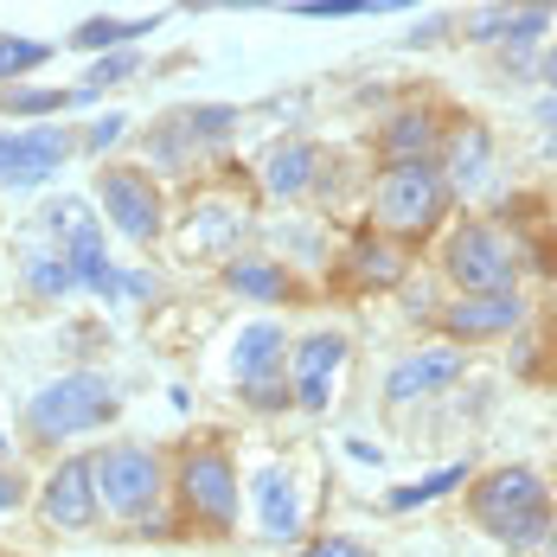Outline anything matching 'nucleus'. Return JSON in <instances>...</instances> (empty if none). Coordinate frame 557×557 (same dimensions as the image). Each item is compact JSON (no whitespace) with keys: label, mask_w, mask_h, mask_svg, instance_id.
<instances>
[{"label":"nucleus","mask_w":557,"mask_h":557,"mask_svg":"<svg viewBox=\"0 0 557 557\" xmlns=\"http://www.w3.org/2000/svg\"><path fill=\"white\" fill-rule=\"evenodd\" d=\"M455 199V186L443 180L436 161H391L379 173V193H372V231L391 244H410L423 231H436Z\"/></svg>","instance_id":"f257e3e1"},{"label":"nucleus","mask_w":557,"mask_h":557,"mask_svg":"<svg viewBox=\"0 0 557 557\" xmlns=\"http://www.w3.org/2000/svg\"><path fill=\"white\" fill-rule=\"evenodd\" d=\"M110 417H115V385L103 372H64L46 391H33V404H26L33 443H77V436L103 430Z\"/></svg>","instance_id":"f03ea898"},{"label":"nucleus","mask_w":557,"mask_h":557,"mask_svg":"<svg viewBox=\"0 0 557 557\" xmlns=\"http://www.w3.org/2000/svg\"><path fill=\"white\" fill-rule=\"evenodd\" d=\"M97 487H103V512L141 525L148 512H161V494H168V461L148 443H110L97 455Z\"/></svg>","instance_id":"7ed1b4c3"},{"label":"nucleus","mask_w":557,"mask_h":557,"mask_svg":"<svg viewBox=\"0 0 557 557\" xmlns=\"http://www.w3.org/2000/svg\"><path fill=\"white\" fill-rule=\"evenodd\" d=\"M443 276L455 282L461 295H512V282H519V250L506 244V231L474 219L448 237Z\"/></svg>","instance_id":"20e7f679"},{"label":"nucleus","mask_w":557,"mask_h":557,"mask_svg":"<svg viewBox=\"0 0 557 557\" xmlns=\"http://www.w3.org/2000/svg\"><path fill=\"white\" fill-rule=\"evenodd\" d=\"M173 487H180V506H186L193 525H206V532L237 525V468H231L224 448H186Z\"/></svg>","instance_id":"39448f33"},{"label":"nucleus","mask_w":557,"mask_h":557,"mask_svg":"<svg viewBox=\"0 0 557 557\" xmlns=\"http://www.w3.org/2000/svg\"><path fill=\"white\" fill-rule=\"evenodd\" d=\"M77 135L64 122H33V128H0V186H46L71 161Z\"/></svg>","instance_id":"423d86ee"},{"label":"nucleus","mask_w":557,"mask_h":557,"mask_svg":"<svg viewBox=\"0 0 557 557\" xmlns=\"http://www.w3.org/2000/svg\"><path fill=\"white\" fill-rule=\"evenodd\" d=\"M97 199H103V219H110L122 237H135V244L161 237L168 206H161V186L148 180V168H103L97 173Z\"/></svg>","instance_id":"0eeeda50"},{"label":"nucleus","mask_w":557,"mask_h":557,"mask_svg":"<svg viewBox=\"0 0 557 557\" xmlns=\"http://www.w3.org/2000/svg\"><path fill=\"white\" fill-rule=\"evenodd\" d=\"M39 512H46V525H58V532H90L97 512H103L97 455H64L52 474H46V487H39Z\"/></svg>","instance_id":"6e6552de"},{"label":"nucleus","mask_w":557,"mask_h":557,"mask_svg":"<svg viewBox=\"0 0 557 557\" xmlns=\"http://www.w3.org/2000/svg\"><path fill=\"white\" fill-rule=\"evenodd\" d=\"M231 122L237 110H224V103H206V110H173L154 135H148V154H154V168H193V154H219L224 135H231Z\"/></svg>","instance_id":"1a4fd4ad"},{"label":"nucleus","mask_w":557,"mask_h":557,"mask_svg":"<svg viewBox=\"0 0 557 557\" xmlns=\"http://www.w3.org/2000/svg\"><path fill=\"white\" fill-rule=\"evenodd\" d=\"M346 352H352L346 334H301L295 346H288V391H295L301 410H327L334 372L346 366Z\"/></svg>","instance_id":"9d476101"},{"label":"nucleus","mask_w":557,"mask_h":557,"mask_svg":"<svg viewBox=\"0 0 557 557\" xmlns=\"http://www.w3.org/2000/svg\"><path fill=\"white\" fill-rule=\"evenodd\" d=\"M525 321V301L519 295H455L443 308V334L455 346H474V339H506L519 334Z\"/></svg>","instance_id":"9b49d317"},{"label":"nucleus","mask_w":557,"mask_h":557,"mask_svg":"<svg viewBox=\"0 0 557 557\" xmlns=\"http://www.w3.org/2000/svg\"><path fill=\"white\" fill-rule=\"evenodd\" d=\"M532 506H545V481L532 468H494L487 481H474V519L487 532H500L506 519H519Z\"/></svg>","instance_id":"f8f14e48"},{"label":"nucleus","mask_w":557,"mask_h":557,"mask_svg":"<svg viewBox=\"0 0 557 557\" xmlns=\"http://www.w3.org/2000/svg\"><path fill=\"white\" fill-rule=\"evenodd\" d=\"M461 379V346H423L410 359H397L385 379V397L391 404H417V397H436Z\"/></svg>","instance_id":"ddd939ff"},{"label":"nucleus","mask_w":557,"mask_h":557,"mask_svg":"<svg viewBox=\"0 0 557 557\" xmlns=\"http://www.w3.org/2000/svg\"><path fill=\"white\" fill-rule=\"evenodd\" d=\"M244 231H250V219H244L237 206H224V199H199V206L186 212L180 250H186V257H231V250L244 244Z\"/></svg>","instance_id":"4468645a"},{"label":"nucleus","mask_w":557,"mask_h":557,"mask_svg":"<svg viewBox=\"0 0 557 557\" xmlns=\"http://www.w3.org/2000/svg\"><path fill=\"white\" fill-rule=\"evenodd\" d=\"M250 494H257V532L270 545H295L301 539V494H295V481L282 468H263Z\"/></svg>","instance_id":"2eb2a0df"},{"label":"nucleus","mask_w":557,"mask_h":557,"mask_svg":"<svg viewBox=\"0 0 557 557\" xmlns=\"http://www.w3.org/2000/svg\"><path fill=\"white\" fill-rule=\"evenodd\" d=\"M487 161H494V135H487V122L461 115V122L443 135V180L448 186H481V180H487Z\"/></svg>","instance_id":"dca6fc26"},{"label":"nucleus","mask_w":557,"mask_h":557,"mask_svg":"<svg viewBox=\"0 0 557 557\" xmlns=\"http://www.w3.org/2000/svg\"><path fill=\"white\" fill-rule=\"evenodd\" d=\"M282 359H288V334H282L276 321H250L237 346H231V372L244 379V385H270L282 379Z\"/></svg>","instance_id":"f3484780"},{"label":"nucleus","mask_w":557,"mask_h":557,"mask_svg":"<svg viewBox=\"0 0 557 557\" xmlns=\"http://www.w3.org/2000/svg\"><path fill=\"white\" fill-rule=\"evenodd\" d=\"M314 180H321V154L308 148V141H282L263 154V193L270 199H301V193H314Z\"/></svg>","instance_id":"a211bd4d"},{"label":"nucleus","mask_w":557,"mask_h":557,"mask_svg":"<svg viewBox=\"0 0 557 557\" xmlns=\"http://www.w3.org/2000/svg\"><path fill=\"white\" fill-rule=\"evenodd\" d=\"M379 141H385V168L391 161H430V154L443 148V128H436L430 110H397Z\"/></svg>","instance_id":"6ab92c4d"},{"label":"nucleus","mask_w":557,"mask_h":557,"mask_svg":"<svg viewBox=\"0 0 557 557\" xmlns=\"http://www.w3.org/2000/svg\"><path fill=\"white\" fill-rule=\"evenodd\" d=\"M224 288H231V295H244V301H263V308H276V301L295 295L288 270H282V263H263V257H231Z\"/></svg>","instance_id":"aec40b11"},{"label":"nucleus","mask_w":557,"mask_h":557,"mask_svg":"<svg viewBox=\"0 0 557 557\" xmlns=\"http://www.w3.org/2000/svg\"><path fill=\"white\" fill-rule=\"evenodd\" d=\"M161 26V13H148V20H122V13H90L77 33H71V46L77 52H97V58H110V46H128V39H148Z\"/></svg>","instance_id":"412c9836"},{"label":"nucleus","mask_w":557,"mask_h":557,"mask_svg":"<svg viewBox=\"0 0 557 557\" xmlns=\"http://www.w3.org/2000/svg\"><path fill=\"white\" fill-rule=\"evenodd\" d=\"M346 270H359V282H404V244H391L379 231H366V237H352V250H346Z\"/></svg>","instance_id":"4be33fe9"},{"label":"nucleus","mask_w":557,"mask_h":557,"mask_svg":"<svg viewBox=\"0 0 557 557\" xmlns=\"http://www.w3.org/2000/svg\"><path fill=\"white\" fill-rule=\"evenodd\" d=\"M64 263H71L77 288H90V295H122V270H110L103 231H97V237H84V244H71V250H64Z\"/></svg>","instance_id":"5701e85b"},{"label":"nucleus","mask_w":557,"mask_h":557,"mask_svg":"<svg viewBox=\"0 0 557 557\" xmlns=\"http://www.w3.org/2000/svg\"><path fill=\"white\" fill-rule=\"evenodd\" d=\"M26 288L33 295H46V301H64L71 288H77V276H71V263H64V250H26Z\"/></svg>","instance_id":"b1692460"},{"label":"nucleus","mask_w":557,"mask_h":557,"mask_svg":"<svg viewBox=\"0 0 557 557\" xmlns=\"http://www.w3.org/2000/svg\"><path fill=\"white\" fill-rule=\"evenodd\" d=\"M468 481V461H455V468H436V474H423L417 487H391L385 506L391 512H417V506H430V500H443V494H455Z\"/></svg>","instance_id":"393cba45"},{"label":"nucleus","mask_w":557,"mask_h":557,"mask_svg":"<svg viewBox=\"0 0 557 557\" xmlns=\"http://www.w3.org/2000/svg\"><path fill=\"white\" fill-rule=\"evenodd\" d=\"M552 532H557V512H552V500H545V506H532V512H519V519H506L494 539H500L506 552H545Z\"/></svg>","instance_id":"a878e982"},{"label":"nucleus","mask_w":557,"mask_h":557,"mask_svg":"<svg viewBox=\"0 0 557 557\" xmlns=\"http://www.w3.org/2000/svg\"><path fill=\"white\" fill-rule=\"evenodd\" d=\"M39 224L52 231L64 250H71V244H84V237H97V212H90L84 199H52V206L39 212Z\"/></svg>","instance_id":"bb28decb"},{"label":"nucleus","mask_w":557,"mask_h":557,"mask_svg":"<svg viewBox=\"0 0 557 557\" xmlns=\"http://www.w3.org/2000/svg\"><path fill=\"white\" fill-rule=\"evenodd\" d=\"M0 110H7V115H58V110H71V90H33V84H7V90H0Z\"/></svg>","instance_id":"cd10ccee"},{"label":"nucleus","mask_w":557,"mask_h":557,"mask_svg":"<svg viewBox=\"0 0 557 557\" xmlns=\"http://www.w3.org/2000/svg\"><path fill=\"white\" fill-rule=\"evenodd\" d=\"M52 58V46H39V39H0V84H13L20 71H39Z\"/></svg>","instance_id":"c85d7f7f"},{"label":"nucleus","mask_w":557,"mask_h":557,"mask_svg":"<svg viewBox=\"0 0 557 557\" xmlns=\"http://www.w3.org/2000/svg\"><path fill=\"white\" fill-rule=\"evenodd\" d=\"M135 71V58L128 52H110V58H97V71H90V84H77L71 90V103H97V90H110V84H122Z\"/></svg>","instance_id":"c756f323"},{"label":"nucleus","mask_w":557,"mask_h":557,"mask_svg":"<svg viewBox=\"0 0 557 557\" xmlns=\"http://www.w3.org/2000/svg\"><path fill=\"white\" fill-rule=\"evenodd\" d=\"M276 244L288 257H301V263H327V237L314 224H276Z\"/></svg>","instance_id":"7c9ffc66"},{"label":"nucleus","mask_w":557,"mask_h":557,"mask_svg":"<svg viewBox=\"0 0 557 557\" xmlns=\"http://www.w3.org/2000/svg\"><path fill=\"white\" fill-rule=\"evenodd\" d=\"M122 135H128V115H115V110H110V115H97V122L84 128V148H90V154H110Z\"/></svg>","instance_id":"2f4dec72"},{"label":"nucleus","mask_w":557,"mask_h":557,"mask_svg":"<svg viewBox=\"0 0 557 557\" xmlns=\"http://www.w3.org/2000/svg\"><path fill=\"white\" fill-rule=\"evenodd\" d=\"M506 26H512V7H481V13H468V39H506Z\"/></svg>","instance_id":"473e14b6"},{"label":"nucleus","mask_w":557,"mask_h":557,"mask_svg":"<svg viewBox=\"0 0 557 557\" xmlns=\"http://www.w3.org/2000/svg\"><path fill=\"white\" fill-rule=\"evenodd\" d=\"M366 7H372V0H301L295 13H301V20H346V13H366Z\"/></svg>","instance_id":"72a5a7b5"},{"label":"nucleus","mask_w":557,"mask_h":557,"mask_svg":"<svg viewBox=\"0 0 557 557\" xmlns=\"http://www.w3.org/2000/svg\"><path fill=\"white\" fill-rule=\"evenodd\" d=\"M13 506H26V481L13 468H0V512H13Z\"/></svg>","instance_id":"f704fd0d"},{"label":"nucleus","mask_w":557,"mask_h":557,"mask_svg":"<svg viewBox=\"0 0 557 557\" xmlns=\"http://www.w3.org/2000/svg\"><path fill=\"white\" fill-rule=\"evenodd\" d=\"M301 557H366V545H352V539H321V545H308Z\"/></svg>","instance_id":"c9c22d12"},{"label":"nucleus","mask_w":557,"mask_h":557,"mask_svg":"<svg viewBox=\"0 0 557 557\" xmlns=\"http://www.w3.org/2000/svg\"><path fill=\"white\" fill-rule=\"evenodd\" d=\"M122 295H135V301H154V276H148V270H122Z\"/></svg>","instance_id":"e433bc0d"},{"label":"nucleus","mask_w":557,"mask_h":557,"mask_svg":"<svg viewBox=\"0 0 557 557\" xmlns=\"http://www.w3.org/2000/svg\"><path fill=\"white\" fill-rule=\"evenodd\" d=\"M539 77H545V84H552V90H557V46H552V52H545V64H539Z\"/></svg>","instance_id":"4c0bfd02"},{"label":"nucleus","mask_w":557,"mask_h":557,"mask_svg":"<svg viewBox=\"0 0 557 557\" xmlns=\"http://www.w3.org/2000/svg\"><path fill=\"white\" fill-rule=\"evenodd\" d=\"M7 455H13V443H7V436H0V468H7Z\"/></svg>","instance_id":"58836bf2"},{"label":"nucleus","mask_w":557,"mask_h":557,"mask_svg":"<svg viewBox=\"0 0 557 557\" xmlns=\"http://www.w3.org/2000/svg\"><path fill=\"white\" fill-rule=\"evenodd\" d=\"M545 557H557V532H552V545H545Z\"/></svg>","instance_id":"ea45409f"},{"label":"nucleus","mask_w":557,"mask_h":557,"mask_svg":"<svg viewBox=\"0 0 557 557\" xmlns=\"http://www.w3.org/2000/svg\"><path fill=\"white\" fill-rule=\"evenodd\" d=\"M552 154H557V128H552Z\"/></svg>","instance_id":"a19ab883"},{"label":"nucleus","mask_w":557,"mask_h":557,"mask_svg":"<svg viewBox=\"0 0 557 557\" xmlns=\"http://www.w3.org/2000/svg\"><path fill=\"white\" fill-rule=\"evenodd\" d=\"M552 334H557V314H552Z\"/></svg>","instance_id":"79ce46f5"},{"label":"nucleus","mask_w":557,"mask_h":557,"mask_svg":"<svg viewBox=\"0 0 557 557\" xmlns=\"http://www.w3.org/2000/svg\"><path fill=\"white\" fill-rule=\"evenodd\" d=\"M366 557H372V552H366Z\"/></svg>","instance_id":"37998d69"}]
</instances>
